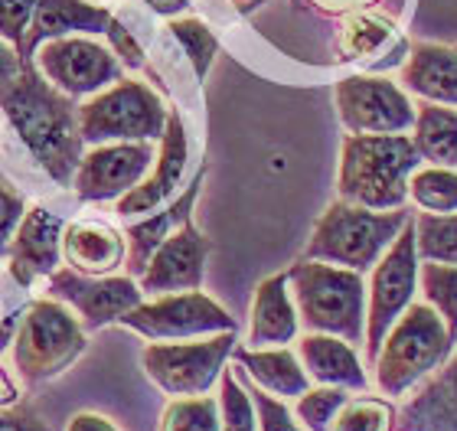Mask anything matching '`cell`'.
I'll return each instance as SVG.
<instances>
[{
    "instance_id": "cell-1",
    "label": "cell",
    "mask_w": 457,
    "mask_h": 431,
    "mask_svg": "<svg viewBox=\"0 0 457 431\" xmlns=\"http://www.w3.org/2000/svg\"><path fill=\"white\" fill-rule=\"evenodd\" d=\"M0 108L20 141L33 153V161L59 186H72L86 147L79 135L76 98L62 95L53 82L43 79L33 59H23L4 39H0Z\"/></svg>"
},
{
    "instance_id": "cell-2",
    "label": "cell",
    "mask_w": 457,
    "mask_h": 431,
    "mask_svg": "<svg viewBox=\"0 0 457 431\" xmlns=\"http://www.w3.org/2000/svg\"><path fill=\"white\" fill-rule=\"evenodd\" d=\"M421 153L405 135H346L340 147V200L366 210H402Z\"/></svg>"
},
{
    "instance_id": "cell-3",
    "label": "cell",
    "mask_w": 457,
    "mask_h": 431,
    "mask_svg": "<svg viewBox=\"0 0 457 431\" xmlns=\"http://www.w3.org/2000/svg\"><path fill=\"white\" fill-rule=\"evenodd\" d=\"M297 320L307 334H330L346 344L366 336V285L362 275L327 261L301 259L287 269Z\"/></svg>"
},
{
    "instance_id": "cell-4",
    "label": "cell",
    "mask_w": 457,
    "mask_h": 431,
    "mask_svg": "<svg viewBox=\"0 0 457 431\" xmlns=\"http://www.w3.org/2000/svg\"><path fill=\"white\" fill-rule=\"evenodd\" d=\"M454 336L428 304H409L376 353V385L382 395H409L454 353Z\"/></svg>"
},
{
    "instance_id": "cell-5",
    "label": "cell",
    "mask_w": 457,
    "mask_h": 431,
    "mask_svg": "<svg viewBox=\"0 0 457 431\" xmlns=\"http://www.w3.org/2000/svg\"><path fill=\"white\" fill-rule=\"evenodd\" d=\"M409 226V212L402 210H366L356 203L337 200L317 220L304 259L340 265V269L366 271L386 255L395 236Z\"/></svg>"
},
{
    "instance_id": "cell-6",
    "label": "cell",
    "mask_w": 457,
    "mask_h": 431,
    "mask_svg": "<svg viewBox=\"0 0 457 431\" xmlns=\"http://www.w3.org/2000/svg\"><path fill=\"white\" fill-rule=\"evenodd\" d=\"M88 336L79 317L56 297H39L17 317L13 327V369L23 385L56 379L86 353Z\"/></svg>"
},
{
    "instance_id": "cell-7",
    "label": "cell",
    "mask_w": 457,
    "mask_h": 431,
    "mask_svg": "<svg viewBox=\"0 0 457 431\" xmlns=\"http://www.w3.org/2000/svg\"><path fill=\"white\" fill-rule=\"evenodd\" d=\"M170 108L151 86L118 79L79 105V135L86 144L161 141Z\"/></svg>"
},
{
    "instance_id": "cell-8",
    "label": "cell",
    "mask_w": 457,
    "mask_h": 431,
    "mask_svg": "<svg viewBox=\"0 0 457 431\" xmlns=\"http://www.w3.org/2000/svg\"><path fill=\"white\" fill-rule=\"evenodd\" d=\"M232 350H236V330L203 336L196 344H177V340L147 344L141 350V366L161 393L170 399H193V395H210Z\"/></svg>"
},
{
    "instance_id": "cell-9",
    "label": "cell",
    "mask_w": 457,
    "mask_h": 431,
    "mask_svg": "<svg viewBox=\"0 0 457 431\" xmlns=\"http://www.w3.org/2000/svg\"><path fill=\"white\" fill-rule=\"evenodd\" d=\"M419 287V249H415V222L395 236L386 255L372 265L370 311H366V356L376 360L392 324L409 311Z\"/></svg>"
},
{
    "instance_id": "cell-10",
    "label": "cell",
    "mask_w": 457,
    "mask_h": 431,
    "mask_svg": "<svg viewBox=\"0 0 457 431\" xmlns=\"http://www.w3.org/2000/svg\"><path fill=\"white\" fill-rule=\"evenodd\" d=\"M134 334L147 336L154 344L170 340H200V336L236 330V320L222 304L203 291H180V294H161L154 301H141L118 320Z\"/></svg>"
},
{
    "instance_id": "cell-11",
    "label": "cell",
    "mask_w": 457,
    "mask_h": 431,
    "mask_svg": "<svg viewBox=\"0 0 457 431\" xmlns=\"http://www.w3.org/2000/svg\"><path fill=\"white\" fill-rule=\"evenodd\" d=\"M337 112L350 135H405L415 128V105L382 76H346L334 88Z\"/></svg>"
},
{
    "instance_id": "cell-12",
    "label": "cell",
    "mask_w": 457,
    "mask_h": 431,
    "mask_svg": "<svg viewBox=\"0 0 457 431\" xmlns=\"http://www.w3.org/2000/svg\"><path fill=\"white\" fill-rule=\"evenodd\" d=\"M46 294L62 301V304L79 317V324L86 327V334L102 330L108 324H118L131 307H137L144 301L141 285L131 275H82L76 269H62L59 265L49 275Z\"/></svg>"
},
{
    "instance_id": "cell-13",
    "label": "cell",
    "mask_w": 457,
    "mask_h": 431,
    "mask_svg": "<svg viewBox=\"0 0 457 431\" xmlns=\"http://www.w3.org/2000/svg\"><path fill=\"white\" fill-rule=\"evenodd\" d=\"M37 69L46 82L69 98H92L102 88L114 86L121 79V62L112 49L88 37H62L49 39L33 56Z\"/></svg>"
},
{
    "instance_id": "cell-14",
    "label": "cell",
    "mask_w": 457,
    "mask_h": 431,
    "mask_svg": "<svg viewBox=\"0 0 457 431\" xmlns=\"http://www.w3.org/2000/svg\"><path fill=\"white\" fill-rule=\"evenodd\" d=\"M154 141H112L96 144L88 153H82L79 170L72 177V190L86 203L121 200L154 167Z\"/></svg>"
},
{
    "instance_id": "cell-15",
    "label": "cell",
    "mask_w": 457,
    "mask_h": 431,
    "mask_svg": "<svg viewBox=\"0 0 457 431\" xmlns=\"http://www.w3.org/2000/svg\"><path fill=\"white\" fill-rule=\"evenodd\" d=\"M212 252V242L193 226V216L183 226L161 242V249L154 252L147 269L141 271L144 294H180V291H200L203 275H206V259Z\"/></svg>"
},
{
    "instance_id": "cell-16",
    "label": "cell",
    "mask_w": 457,
    "mask_h": 431,
    "mask_svg": "<svg viewBox=\"0 0 457 431\" xmlns=\"http://www.w3.org/2000/svg\"><path fill=\"white\" fill-rule=\"evenodd\" d=\"M187 163H190V135H187L180 112L170 108L167 128H163L161 137V151L154 157V167L131 193H124L121 200H118V216L121 220H141L147 212L161 210L163 203L183 186Z\"/></svg>"
},
{
    "instance_id": "cell-17",
    "label": "cell",
    "mask_w": 457,
    "mask_h": 431,
    "mask_svg": "<svg viewBox=\"0 0 457 431\" xmlns=\"http://www.w3.org/2000/svg\"><path fill=\"white\" fill-rule=\"evenodd\" d=\"M62 232H66L62 216L49 212L46 206H29L4 252L10 261V278L20 287L49 278L62 265Z\"/></svg>"
},
{
    "instance_id": "cell-18",
    "label": "cell",
    "mask_w": 457,
    "mask_h": 431,
    "mask_svg": "<svg viewBox=\"0 0 457 431\" xmlns=\"http://www.w3.org/2000/svg\"><path fill=\"white\" fill-rule=\"evenodd\" d=\"M124 259H128V239L108 222L76 220L62 232V261L82 275L105 278L124 269Z\"/></svg>"
},
{
    "instance_id": "cell-19",
    "label": "cell",
    "mask_w": 457,
    "mask_h": 431,
    "mask_svg": "<svg viewBox=\"0 0 457 431\" xmlns=\"http://www.w3.org/2000/svg\"><path fill=\"white\" fill-rule=\"evenodd\" d=\"M112 10L88 4V0H37L33 23L27 33V49L23 59H33L37 49L49 39L62 37H98L112 23Z\"/></svg>"
},
{
    "instance_id": "cell-20",
    "label": "cell",
    "mask_w": 457,
    "mask_h": 431,
    "mask_svg": "<svg viewBox=\"0 0 457 431\" xmlns=\"http://www.w3.org/2000/svg\"><path fill=\"white\" fill-rule=\"evenodd\" d=\"M297 307L287 287V271L271 275L255 287L252 301V320H248V350H268V346H287L297 336Z\"/></svg>"
},
{
    "instance_id": "cell-21",
    "label": "cell",
    "mask_w": 457,
    "mask_h": 431,
    "mask_svg": "<svg viewBox=\"0 0 457 431\" xmlns=\"http://www.w3.org/2000/svg\"><path fill=\"white\" fill-rule=\"evenodd\" d=\"M399 431H457V356L415 389L395 415Z\"/></svg>"
},
{
    "instance_id": "cell-22",
    "label": "cell",
    "mask_w": 457,
    "mask_h": 431,
    "mask_svg": "<svg viewBox=\"0 0 457 431\" xmlns=\"http://www.w3.org/2000/svg\"><path fill=\"white\" fill-rule=\"evenodd\" d=\"M200 186H203V170L193 177V183L187 190L170 203V206H163V210H154L147 216H141L137 222L128 226L124 232V239H128V259H124V271L131 275V278H141V271L147 269V261L157 249H161V242L170 236L177 226L193 216V206H196V196H200Z\"/></svg>"
},
{
    "instance_id": "cell-23",
    "label": "cell",
    "mask_w": 457,
    "mask_h": 431,
    "mask_svg": "<svg viewBox=\"0 0 457 431\" xmlns=\"http://www.w3.org/2000/svg\"><path fill=\"white\" fill-rule=\"evenodd\" d=\"M297 360L317 385H340V389H353V393H362L370 385L353 344H346L340 336L304 334L297 344Z\"/></svg>"
},
{
    "instance_id": "cell-24",
    "label": "cell",
    "mask_w": 457,
    "mask_h": 431,
    "mask_svg": "<svg viewBox=\"0 0 457 431\" xmlns=\"http://www.w3.org/2000/svg\"><path fill=\"white\" fill-rule=\"evenodd\" d=\"M236 363L245 369V376L258 389H265L275 399H297L311 389V376L304 373V366L287 346H268V350H248V346H236L232 350Z\"/></svg>"
},
{
    "instance_id": "cell-25",
    "label": "cell",
    "mask_w": 457,
    "mask_h": 431,
    "mask_svg": "<svg viewBox=\"0 0 457 431\" xmlns=\"http://www.w3.org/2000/svg\"><path fill=\"white\" fill-rule=\"evenodd\" d=\"M402 86L431 105H457V53L419 43L402 69Z\"/></svg>"
},
{
    "instance_id": "cell-26",
    "label": "cell",
    "mask_w": 457,
    "mask_h": 431,
    "mask_svg": "<svg viewBox=\"0 0 457 431\" xmlns=\"http://www.w3.org/2000/svg\"><path fill=\"white\" fill-rule=\"evenodd\" d=\"M415 151L421 161H431L435 167H457V112L441 105H425L415 112Z\"/></svg>"
},
{
    "instance_id": "cell-27",
    "label": "cell",
    "mask_w": 457,
    "mask_h": 431,
    "mask_svg": "<svg viewBox=\"0 0 457 431\" xmlns=\"http://www.w3.org/2000/svg\"><path fill=\"white\" fill-rule=\"evenodd\" d=\"M409 200L421 212H457V170L451 167H419L409 177Z\"/></svg>"
},
{
    "instance_id": "cell-28",
    "label": "cell",
    "mask_w": 457,
    "mask_h": 431,
    "mask_svg": "<svg viewBox=\"0 0 457 431\" xmlns=\"http://www.w3.org/2000/svg\"><path fill=\"white\" fill-rule=\"evenodd\" d=\"M389 39H392V23L386 17H376V13H350V20L340 27L337 49H340V59L356 62V59L376 56Z\"/></svg>"
},
{
    "instance_id": "cell-29",
    "label": "cell",
    "mask_w": 457,
    "mask_h": 431,
    "mask_svg": "<svg viewBox=\"0 0 457 431\" xmlns=\"http://www.w3.org/2000/svg\"><path fill=\"white\" fill-rule=\"evenodd\" d=\"M415 249L425 261L457 265V212H421L415 220Z\"/></svg>"
},
{
    "instance_id": "cell-30",
    "label": "cell",
    "mask_w": 457,
    "mask_h": 431,
    "mask_svg": "<svg viewBox=\"0 0 457 431\" xmlns=\"http://www.w3.org/2000/svg\"><path fill=\"white\" fill-rule=\"evenodd\" d=\"M419 281L425 304L438 311V317L457 340V265L425 261V265H419Z\"/></svg>"
},
{
    "instance_id": "cell-31",
    "label": "cell",
    "mask_w": 457,
    "mask_h": 431,
    "mask_svg": "<svg viewBox=\"0 0 457 431\" xmlns=\"http://www.w3.org/2000/svg\"><path fill=\"white\" fill-rule=\"evenodd\" d=\"M220 399L193 395V399H170L161 415L157 431H220Z\"/></svg>"
},
{
    "instance_id": "cell-32",
    "label": "cell",
    "mask_w": 457,
    "mask_h": 431,
    "mask_svg": "<svg viewBox=\"0 0 457 431\" xmlns=\"http://www.w3.org/2000/svg\"><path fill=\"white\" fill-rule=\"evenodd\" d=\"M395 405L376 395L350 399L327 431H395Z\"/></svg>"
},
{
    "instance_id": "cell-33",
    "label": "cell",
    "mask_w": 457,
    "mask_h": 431,
    "mask_svg": "<svg viewBox=\"0 0 457 431\" xmlns=\"http://www.w3.org/2000/svg\"><path fill=\"white\" fill-rule=\"evenodd\" d=\"M346 402H350V389L317 385V389H307L304 395H297L295 419L304 431H327Z\"/></svg>"
},
{
    "instance_id": "cell-34",
    "label": "cell",
    "mask_w": 457,
    "mask_h": 431,
    "mask_svg": "<svg viewBox=\"0 0 457 431\" xmlns=\"http://www.w3.org/2000/svg\"><path fill=\"white\" fill-rule=\"evenodd\" d=\"M170 33L177 37V43L183 46L187 59H190L193 72H196V79L203 82L212 66V59H216V53H220V43L212 37V29L196 17H173Z\"/></svg>"
},
{
    "instance_id": "cell-35",
    "label": "cell",
    "mask_w": 457,
    "mask_h": 431,
    "mask_svg": "<svg viewBox=\"0 0 457 431\" xmlns=\"http://www.w3.org/2000/svg\"><path fill=\"white\" fill-rule=\"evenodd\" d=\"M220 431H258L255 399L245 385L238 383L232 369H222L220 376Z\"/></svg>"
},
{
    "instance_id": "cell-36",
    "label": "cell",
    "mask_w": 457,
    "mask_h": 431,
    "mask_svg": "<svg viewBox=\"0 0 457 431\" xmlns=\"http://www.w3.org/2000/svg\"><path fill=\"white\" fill-rule=\"evenodd\" d=\"M33 10H37V0H0V39L17 49L20 56L27 49Z\"/></svg>"
},
{
    "instance_id": "cell-37",
    "label": "cell",
    "mask_w": 457,
    "mask_h": 431,
    "mask_svg": "<svg viewBox=\"0 0 457 431\" xmlns=\"http://www.w3.org/2000/svg\"><path fill=\"white\" fill-rule=\"evenodd\" d=\"M255 399L258 412V431H304L297 425L295 412H287V405L275 395H268L265 389H248Z\"/></svg>"
},
{
    "instance_id": "cell-38",
    "label": "cell",
    "mask_w": 457,
    "mask_h": 431,
    "mask_svg": "<svg viewBox=\"0 0 457 431\" xmlns=\"http://www.w3.org/2000/svg\"><path fill=\"white\" fill-rule=\"evenodd\" d=\"M105 37L112 39V53L118 56V62L128 69H141L144 66V46L141 39L134 37V29L128 27V20L124 17H112V23H108Z\"/></svg>"
},
{
    "instance_id": "cell-39",
    "label": "cell",
    "mask_w": 457,
    "mask_h": 431,
    "mask_svg": "<svg viewBox=\"0 0 457 431\" xmlns=\"http://www.w3.org/2000/svg\"><path fill=\"white\" fill-rule=\"evenodd\" d=\"M23 212H27V200L0 177V252H7L10 239H13V232H17L20 220H23Z\"/></svg>"
},
{
    "instance_id": "cell-40",
    "label": "cell",
    "mask_w": 457,
    "mask_h": 431,
    "mask_svg": "<svg viewBox=\"0 0 457 431\" xmlns=\"http://www.w3.org/2000/svg\"><path fill=\"white\" fill-rule=\"evenodd\" d=\"M0 431H53V425L27 402L0 405Z\"/></svg>"
},
{
    "instance_id": "cell-41",
    "label": "cell",
    "mask_w": 457,
    "mask_h": 431,
    "mask_svg": "<svg viewBox=\"0 0 457 431\" xmlns=\"http://www.w3.org/2000/svg\"><path fill=\"white\" fill-rule=\"evenodd\" d=\"M66 431H118V425L98 412H79L66 422Z\"/></svg>"
},
{
    "instance_id": "cell-42",
    "label": "cell",
    "mask_w": 457,
    "mask_h": 431,
    "mask_svg": "<svg viewBox=\"0 0 457 431\" xmlns=\"http://www.w3.org/2000/svg\"><path fill=\"white\" fill-rule=\"evenodd\" d=\"M317 10H324V13H334V17H340V13H362L366 7H372L376 0H311Z\"/></svg>"
},
{
    "instance_id": "cell-43",
    "label": "cell",
    "mask_w": 457,
    "mask_h": 431,
    "mask_svg": "<svg viewBox=\"0 0 457 431\" xmlns=\"http://www.w3.org/2000/svg\"><path fill=\"white\" fill-rule=\"evenodd\" d=\"M147 7L154 10V13H161V17H180L183 10L190 7V0H144Z\"/></svg>"
},
{
    "instance_id": "cell-44",
    "label": "cell",
    "mask_w": 457,
    "mask_h": 431,
    "mask_svg": "<svg viewBox=\"0 0 457 431\" xmlns=\"http://www.w3.org/2000/svg\"><path fill=\"white\" fill-rule=\"evenodd\" d=\"M13 402H17V389L7 379V373L0 369V405H13Z\"/></svg>"
},
{
    "instance_id": "cell-45",
    "label": "cell",
    "mask_w": 457,
    "mask_h": 431,
    "mask_svg": "<svg viewBox=\"0 0 457 431\" xmlns=\"http://www.w3.org/2000/svg\"><path fill=\"white\" fill-rule=\"evenodd\" d=\"M236 4H242V7H252V4H255V0H236Z\"/></svg>"
}]
</instances>
